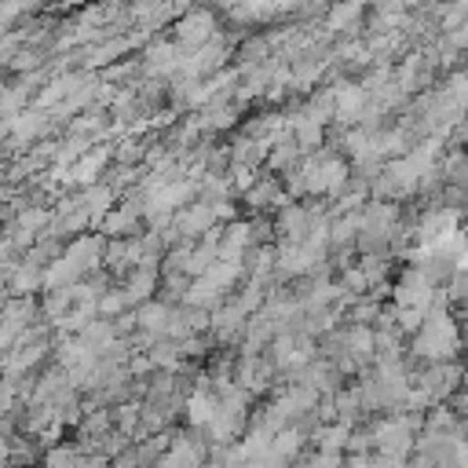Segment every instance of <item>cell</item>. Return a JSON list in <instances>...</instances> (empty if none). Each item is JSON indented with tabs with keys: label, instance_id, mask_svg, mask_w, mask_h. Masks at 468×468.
<instances>
[{
	"label": "cell",
	"instance_id": "obj_1",
	"mask_svg": "<svg viewBox=\"0 0 468 468\" xmlns=\"http://www.w3.org/2000/svg\"><path fill=\"white\" fill-rule=\"evenodd\" d=\"M457 347V329L450 318H428L420 325V336H417V351L420 355H431V358H442Z\"/></svg>",
	"mask_w": 468,
	"mask_h": 468
}]
</instances>
